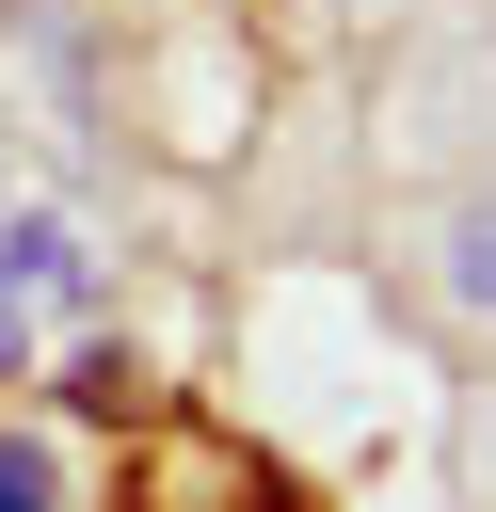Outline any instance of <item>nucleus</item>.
<instances>
[{"label": "nucleus", "instance_id": "nucleus-1", "mask_svg": "<svg viewBox=\"0 0 496 512\" xmlns=\"http://www.w3.org/2000/svg\"><path fill=\"white\" fill-rule=\"evenodd\" d=\"M128 512H288V480H272L240 432H192V416H160V432H144V480H128Z\"/></svg>", "mask_w": 496, "mask_h": 512}, {"label": "nucleus", "instance_id": "nucleus-2", "mask_svg": "<svg viewBox=\"0 0 496 512\" xmlns=\"http://www.w3.org/2000/svg\"><path fill=\"white\" fill-rule=\"evenodd\" d=\"M448 304H464V320H496V192L448 224Z\"/></svg>", "mask_w": 496, "mask_h": 512}, {"label": "nucleus", "instance_id": "nucleus-3", "mask_svg": "<svg viewBox=\"0 0 496 512\" xmlns=\"http://www.w3.org/2000/svg\"><path fill=\"white\" fill-rule=\"evenodd\" d=\"M80 272H96V256H80V240H64V224H16V272H0V288H48V304H64V288H80Z\"/></svg>", "mask_w": 496, "mask_h": 512}, {"label": "nucleus", "instance_id": "nucleus-4", "mask_svg": "<svg viewBox=\"0 0 496 512\" xmlns=\"http://www.w3.org/2000/svg\"><path fill=\"white\" fill-rule=\"evenodd\" d=\"M64 400H80V416H144V368H128V352H80Z\"/></svg>", "mask_w": 496, "mask_h": 512}, {"label": "nucleus", "instance_id": "nucleus-5", "mask_svg": "<svg viewBox=\"0 0 496 512\" xmlns=\"http://www.w3.org/2000/svg\"><path fill=\"white\" fill-rule=\"evenodd\" d=\"M0 512H64V480H48V448H32V432H0Z\"/></svg>", "mask_w": 496, "mask_h": 512}, {"label": "nucleus", "instance_id": "nucleus-6", "mask_svg": "<svg viewBox=\"0 0 496 512\" xmlns=\"http://www.w3.org/2000/svg\"><path fill=\"white\" fill-rule=\"evenodd\" d=\"M16 352H32V320H16V288H0V384H16Z\"/></svg>", "mask_w": 496, "mask_h": 512}]
</instances>
